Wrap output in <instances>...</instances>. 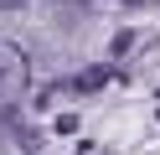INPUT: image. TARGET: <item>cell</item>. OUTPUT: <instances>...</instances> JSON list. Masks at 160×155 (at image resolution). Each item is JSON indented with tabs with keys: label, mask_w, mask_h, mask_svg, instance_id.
Wrapping results in <instances>:
<instances>
[{
	"label": "cell",
	"mask_w": 160,
	"mask_h": 155,
	"mask_svg": "<svg viewBox=\"0 0 160 155\" xmlns=\"http://www.w3.org/2000/svg\"><path fill=\"white\" fill-rule=\"evenodd\" d=\"M26 78H31V67H26L21 47H11V41H0V98L5 93H21Z\"/></svg>",
	"instance_id": "cell-1"
},
{
	"label": "cell",
	"mask_w": 160,
	"mask_h": 155,
	"mask_svg": "<svg viewBox=\"0 0 160 155\" xmlns=\"http://www.w3.org/2000/svg\"><path fill=\"white\" fill-rule=\"evenodd\" d=\"M103 78H108V72L98 67V72H88V78H78V88H83V93H93V88H103Z\"/></svg>",
	"instance_id": "cell-2"
},
{
	"label": "cell",
	"mask_w": 160,
	"mask_h": 155,
	"mask_svg": "<svg viewBox=\"0 0 160 155\" xmlns=\"http://www.w3.org/2000/svg\"><path fill=\"white\" fill-rule=\"evenodd\" d=\"M16 5H26V0H0V10H16Z\"/></svg>",
	"instance_id": "cell-3"
}]
</instances>
